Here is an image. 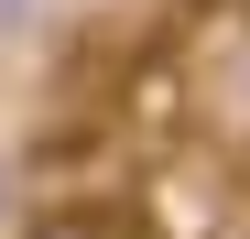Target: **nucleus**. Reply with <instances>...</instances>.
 <instances>
[{
  "mask_svg": "<svg viewBox=\"0 0 250 239\" xmlns=\"http://www.w3.org/2000/svg\"><path fill=\"white\" fill-rule=\"evenodd\" d=\"M11 22H33V0H0V33H11Z\"/></svg>",
  "mask_w": 250,
  "mask_h": 239,
  "instance_id": "nucleus-3",
  "label": "nucleus"
},
{
  "mask_svg": "<svg viewBox=\"0 0 250 239\" xmlns=\"http://www.w3.org/2000/svg\"><path fill=\"white\" fill-rule=\"evenodd\" d=\"M185 11H207V22H239V33H250V0H185Z\"/></svg>",
  "mask_w": 250,
  "mask_h": 239,
  "instance_id": "nucleus-2",
  "label": "nucleus"
},
{
  "mask_svg": "<svg viewBox=\"0 0 250 239\" xmlns=\"http://www.w3.org/2000/svg\"><path fill=\"white\" fill-rule=\"evenodd\" d=\"M22 239H142V218H120V207H55V218H33Z\"/></svg>",
  "mask_w": 250,
  "mask_h": 239,
  "instance_id": "nucleus-1",
  "label": "nucleus"
},
{
  "mask_svg": "<svg viewBox=\"0 0 250 239\" xmlns=\"http://www.w3.org/2000/svg\"><path fill=\"white\" fill-rule=\"evenodd\" d=\"M0 218H11V163H0Z\"/></svg>",
  "mask_w": 250,
  "mask_h": 239,
  "instance_id": "nucleus-4",
  "label": "nucleus"
}]
</instances>
